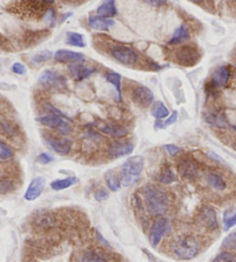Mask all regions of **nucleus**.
<instances>
[{
	"mask_svg": "<svg viewBox=\"0 0 236 262\" xmlns=\"http://www.w3.org/2000/svg\"><path fill=\"white\" fill-rule=\"evenodd\" d=\"M144 206L151 216H163L170 207L168 194L160 187L147 185L142 190Z\"/></svg>",
	"mask_w": 236,
	"mask_h": 262,
	"instance_id": "nucleus-1",
	"label": "nucleus"
},
{
	"mask_svg": "<svg viewBox=\"0 0 236 262\" xmlns=\"http://www.w3.org/2000/svg\"><path fill=\"white\" fill-rule=\"evenodd\" d=\"M171 251L174 257L180 260H190L199 253L200 244L195 236H180L171 244Z\"/></svg>",
	"mask_w": 236,
	"mask_h": 262,
	"instance_id": "nucleus-2",
	"label": "nucleus"
},
{
	"mask_svg": "<svg viewBox=\"0 0 236 262\" xmlns=\"http://www.w3.org/2000/svg\"><path fill=\"white\" fill-rule=\"evenodd\" d=\"M144 167V160L142 156H132L125 162L121 169V182L124 186L129 187L136 184L140 179Z\"/></svg>",
	"mask_w": 236,
	"mask_h": 262,
	"instance_id": "nucleus-3",
	"label": "nucleus"
},
{
	"mask_svg": "<svg viewBox=\"0 0 236 262\" xmlns=\"http://www.w3.org/2000/svg\"><path fill=\"white\" fill-rule=\"evenodd\" d=\"M40 85L47 90H54V92H64L67 89V81L63 74L54 72V71L46 70L40 75L38 79Z\"/></svg>",
	"mask_w": 236,
	"mask_h": 262,
	"instance_id": "nucleus-4",
	"label": "nucleus"
},
{
	"mask_svg": "<svg viewBox=\"0 0 236 262\" xmlns=\"http://www.w3.org/2000/svg\"><path fill=\"white\" fill-rule=\"evenodd\" d=\"M202 58L199 50L193 45H183L175 51V60L181 66L192 67L198 63Z\"/></svg>",
	"mask_w": 236,
	"mask_h": 262,
	"instance_id": "nucleus-5",
	"label": "nucleus"
},
{
	"mask_svg": "<svg viewBox=\"0 0 236 262\" xmlns=\"http://www.w3.org/2000/svg\"><path fill=\"white\" fill-rule=\"evenodd\" d=\"M111 54L115 60L119 63L126 65V66H132L137 63L138 56L137 52L134 48L126 47V45H112L111 47Z\"/></svg>",
	"mask_w": 236,
	"mask_h": 262,
	"instance_id": "nucleus-6",
	"label": "nucleus"
},
{
	"mask_svg": "<svg viewBox=\"0 0 236 262\" xmlns=\"http://www.w3.org/2000/svg\"><path fill=\"white\" fill-rule=\"evenodd\" d=\"M36 120L38 122H41L42 125L46 126V127L48 128L57 129L58 132H60V133L64 135L69 134L70 131H72V126H70L68 120H66V119L61 118L57 115H51V113H47V115L38 117Z\"/></svg>",
	"mask_w": 236,
	"mask_h": 262,
	"instance_id": "nucleus-7",
	"label": "nucleus"
},
{
	"mask_svg": "<svg viewBox=\"0 0 236 262\" xmlns=\"http://www.w3.org/2000/svg\"><path fill=\"white\" fill-rule=\"evenodd\" d=\"M197 219H198L199 224L204 226L208 230L215 231L219 228L218 217H216V213L215 208L210 206H203L199 209L198 215H197Z\"/></svg>",
	"mask_w": 236,
	"mask_h": 262,
	"instance_id": "nucleus-8",
	"label": "nucleus"
},
{
	"mask_svg": "<svg viewBox=\"0 0 236 262\" xmlns=\"http://www.w3.org/2000/svg\"><path fill=\"white\" fill-rule=\"evenodd\" d=\"M153 93L147 87L138 86L136 88L132 89L131 92V99L135 104L141 106V108H149L153 103Z\"/></svg>",
	"mask_w": 236,
	"mask_h": 262,
	"instance_id": "nucleus-9",
	"label": "nucleus"
},
{
	"mask_svg": "<svg viewBox=\"0 0 236 262\" xmlns=\"http://www.w3.org/2000/svg\"><path fill=\"white\" fill-rule=\"evenodd\" d=\"M168 228V221L165 217H159L156 222L153 223L152 226L150 229V234H149V240L150 244L153 247H156L159 244L161 238L164 237L165 232H166Z\"/></svg>",
	"mask_w": 236,
	"mask_h": 262,
	"instance_id": "nucleus-10",
	"label": "nucleus"
},
{
	"mask_svg": "<svg viewBox=\"0 0 236 262\" xmlns=\"http://www.w3.org/2000/svg\"><path fill=\"white\" fill-rule=\"evenodd\" d=\"M179 172L183 179L195 180L199 174V167L192 158H183L179 163Z\"/></svg>",
	"mask_w": 236,
	"mask_h": 262,
	"instance_id": "nucleus-11",
	"label": "nucleus"
},
{
	"mask_svg": "<svg viewBox=\"0 0 236 262\" xmlns=\"http://www.w3.org/2000/svg\"><path fill=\"white\" fill-rule=\"evenodd\" d=\"M46 143L51 149L54 150L59 155H68L73 147V142L67 138L47 137Z\"/></svg>",
	"mask_w": 236,
	"mask_h": 262,
	"instance_id": "nucleus-12",
	"label": "nucleus"
},
{
	"mask_svg": "<svg viewBox=\"0 0 236 262\" xmlns=\"http://www.w3.org/2000/svg\"><path fill=\"white\" fill-rule=\"evenodd\" d=\"M132 151H134V144L130 141H114L108 147V155L111 158L127 156Z\"/></svg>",
	"mask_w": 236,
	"mask_h": 262,
	"instance_id": "nucleus-13",
	"label": "nucleus"
},
{
	"mask_svg": "<svg viewBox=\"0 0 236 262\" xmlns=\"http://www.w3.org/2000/svg\"><path fill=\"white\" fill-rule=\"evenodd\" d=\"M45 186V179L43 177H37L34 178L31 180V183L29 184L28 190L24 193V199L27 201H34L37 198H40L41 194L43 193Z\"/></svg>",
	"mask_w": 236,
	"mask_h": 262,
	"instance_id": "nucleus-14",
	"label": "nucleus"
},
{
	"mask_svg": "<svg viewBox=\"0 0 236 262\" xmlns=\"http://www.w3.org/2000/svg\"><path fill=\"white\" fill-rule=\"evenodd\" d=\"M68 72L74 80L82 81L91 76L96 72V69L95 67L86 66L83 64H73L68 66Z\"/></svg>",
	"mask_w": 236,
	"mask_h": 262,
	"instance_id": "nucleus-15",
	"label": "nucleus"
},
{
	"mask_svg": "<svg viewBox=\"0 0 236 262\" xmlns=\"http://www.w3.org/2000/svg\"><path fill=\"white\" fill-rule=\"evenodd\" d=\"M98 128L102 133L111 135L113 138H124L128 134V131L124 126L114 124V122H100Z\"/></svg>",
	"mask_w": 236,
	"mask_h": 262,
	"instance_id": "nucleus-16",
	"label": "nucleus"
},
{
	"mask_svg": "<svg viewBox=\"0 0 236 262\" xmlns=\"http://www.w3.org/2000/svg\"><path fill=\"white\" fill-rule=\"evenodd\" d=\"M88 24L90 28L93 29V30L107 31L112 27H114L115 22L114 20H112V19H106V18H102V16L90 15L88 19Z\"/></svg>",
	"mask_w": 236,
	"mask_h": 262,
	"instance_id": "nucleus-17",
	"label": "nucleus"
},
{
	"mask_svg": "<svg viewBox=\"0 0 236 262\" xmlns=\"http://www.w3.org/2000/svg\"><path fill=\"white\" fill-rule=\"evenodd\" d=\"M229 76H231V71L227 66H219L216 67L213 72L212 79H211V85L215 88H220V87H226L227 85Z\"/></svg>",
	"mask_w": 236,
	"mask_h": 262,
	"instance_id": "nucleus-18",
	"label": "nucleus"
},
{
	"mask_svg": "<svg viewBox=\"0 0 236 262\" xmlns=\"http://www.w3.org/2000/svg\"><path fill=\"white\" fill-rule=\"evenodd\" d=\"M54 60L58 63H79V61L84 60V56L80 52H75V51L64 50V48H60V50L56 51L54 53Z\"/></svg>",
	"mask_w": 236,
	"mask_h": 262,
	"instance_id": "nucleus-19",
	"label": "nucleus"
},
{
	"mask_svg": "<svg viewBox=\"0 0 236 262\" xmlns=\"http://www.w3.org/2000/svg\"><path fill=\"white\" fill-rule=\"evenodd\" d=\"M204 119L209 125L213 126V127L226 128L229 125L227 118H226V116H225V113H222L220 111L205 112Z\"/></svg>",
	"mask_w": 236,
	"mask_h": 262,
	"instance_id": "nucleus-20",
	"label": "nucleus"
},
{
	"mask_svg": "<svg viewBox=\"0 0 236 262\" xmlns=\"http://www.w3.org/2000/svg\"><path fill=\"white\" fill-rule=\"evenodd\" d=\"M97 14L102 18L111 19L113 16L118 15V9H116L114 0H107V1H103L97 8Z\"/></svg>",
	"mask_w": 236,
	"mask_h": 262,
	"instance_id": "nucleus-21",
	"label": "nucleus"
},
{
	"mask_svg": "<svg viewBox=\"0 0 236 262\" xmlns=\"http://www.w3.org/2000/svg\"><path fill=\"white\" fill-rule=\"evenodd\" d=\"M206 180H208L209 185L212 187L213 190L218 191V192H222L227 189V182L221 174L216 172H209L206 174Z\"/></svg>",
	"mask_w": 236,
	"mask_h": 262,
	"instance_id": "nucleus-22",
	"label": "nucleus"
},
{
	"mask_svg": "<svg viewBox=\"0 0 236 262\" xmlns=\"http://www.w3.org/2000/svg\"><path fill=\"white\" fill-rule=\"evenodd\" d=\"M81 262H109L108 258L98 250H90L81 258Z\"/></svg>",
	"mask_w": 236,
	"mask_h": 262,
	"instance_id": "nucleus-23",
	"label": "nucleus"
},
{
	"mask_svg": "<svg viewBox=\"0 0 236 262\" xmlns=\"http://www.w3.org/2000/svg\"><path fill=\"white\" fill-rule=\"evenodd\" d=\"M188 38H189L188 28H187L186 24H181L180 27L177 28L175 31H174L173 36L170 40V42H168V44H171V45L179 44V43H181V42L187 41Z\"/></svg>",
	"mask_w": 236,
	"mask_h": 262,
	"instance_id": "nucleus-24",
	"label": "nucleus"
},
{
	"mask_svg": "<svg viewBox=\"0 0 236 262\" xmlns=\"http://www.w3.org/2000/svg\"><path fill=\"white\" fill-rule=\"evenodd\" d=\"M105 79L108 83H111V85L114 86L116 95H118V101H121L122 94H121V75L120 74L115 73V72H108V73H106Z\"/></svg>",
	"mask_w": 236,
	"mask_h": 262,
	"instance_id": "nucleus-25",
	"label": "nucleus"
},
{
	"mask_svg": "<svg viewBox=\"0 0 236 262\" xmlns=\"http://www.w3.org/2000/svg\"><path fill=\"white\" fill-rule=\"evenodd\" d=\"M77 182H79V179H77L76 177H67L64 178V179L53 180V182L51 183V187H52V190L54 191H63L73 186L74 184H76Z\"/></svg>",
	"mask_w": 236,
	"mask_h": 262,
	"instance_id": "nucleus-26",
	"label": "nucleus"
},
{
	"mask_svg": "<svg viewBox=\"0 0 236 262\" xmlns=\"http://www.w3.org/2000/svg\"><path fill=\"white\" fill-rule=\"evenodd\" d=\"M66 43L68 45H72V47H76V48H86V41H84V37L81 34H79V32H72V31L67 32Z\"/></svg>",
	"mask_w": 236,
	"mask_h": 262,
	"instance_id": "nucleus-27",
	"label": "nucleus"
},
{
	"mask_svg": "<svg viewBox=\"0 0 236 262\" xmlns=\"http://www.w3.org/2000/svg\"><path fill=\"white\" fill-rule=\"evenodd\" d=\"M151 115L158 120H160V119L167 118L170 116V111H168V108L163 102H157L154 103L153 109L151 110Z\"/></svg>",
	"mask_w": 236,
	"mask_h": 262,
	"instance_id": "nucleus-28",
	"label": "nucleus"
},
{
	"mask_svg": "<svg viewBox=\"0 0 236 262\" xmlns=\"http://www.w3.org/2000/svg\"><path fill=\"white\" fill-rule=\"evenodd\" d=\"M105 180H106V185L113 192H116L121 186L120 182V177L116 176V174L113 172V171H108L107 173L105 174Z\"/></svg>",
	"mask_w": 236,
	"mask_h": 262,
	"instance_id": "nucleus-29",
	"label": "nucleus"
},
{
	"mask_svg": "<svg viewBox=\"0 0 236 262\" xmlns=\"http://www.w3.org/2000/svg\"><path fill=\"white\" fill-rule=\"evenodd\" d=\"M1 134L6 138H18L19 137V131L16 128L15 125L11 124L9 121H6L4 119H1Z\"/></svg>",
	"mask_w": 236,
	"mask_h": 262,
	"instance_id": "nucleus-30",
	"label": "nucleus"
},
{
	"mask_svg": "<svg viewBox=\"0 0 236 262\" xmlns=\"http://www.w3.org/2000/svg\"><path fill=\"white\" fill-rule=\"evenodd\" d=\"M236 225V208L226 210L224 214V230H231L233 226Z\"/></svg>",
	"mask_w": 236,
	"mask_h": 262,
	"instance_id": "nucleus-31",
	"label": "nucleus"
},
{
	"mask_svg": "<svg viewBox=\"0 0 236 262\" xmlns=\"http://www.w3.org/2000/svg\"><path fill=\"white\" fill-rule=\"evenodd\" d=\"M158 179H159L160 183L166 184V185H170V184L175 182L176 176H175V173L173 172V170L167 166V167H164L163 171H161L160 176H159V178H158Z\"/></svg>",
	"mask_w": 236,
	"mask_h": 262,
	"instance_id": "nucleus-32",
	"label": "nucleus"
},
{
	"mask_svg": "<svg viewBox=\"0 0 236 262\" xmlns=\"http://www.w3.org/2000/svg\"><path fill=\"white\" fill-rule=\"evenodd\" d=\"M15 190V182L9 177H2L1 182H0V192L2 195L11 193L12 191Z\"/></svg>",
	"mask_w": 236,
	"mask_h": 262,
	"instance_id": "nucleus-33",
	"label": "nucleus"
},
{
	"mask_svg": "<svg viewBox=\"0 0 236 262\" xmlns=\"http://www.w3.org/2000/svg\"><path fill=\"white\" fill-rule=\"evenodd\" d=\"M54 219L51 214L48 213H44V214H40L36 217V224L41 228H48L53 224Z\"/></svg>",
	"mask_w": 236,
	"mask_h": 262,
	"instance_id": "nucleus-34",
	"label": "nucleus"
},
{
	"mask_svg": "<svg viewBox=\"0 0 236 262\" xmlns=\"http://www.w3.org/2000/svg\"><path fill=\"white\" fill-rule=\"evenodd\" d=\"M52 57V53L50 52V51H43V52H38L36 54H34V56L31 57V61L34 64H43L44 61H46L50 59V58Z\"/></svg>",
	"mask_w": 236,
	"mask_h": 262,
	"instance_id": "nucleus-35",
	"label": "nucleus"
},
{
	"mask_svg": "<svg viewBox=\"0 0 236 262\" xmlns=\"http://www.w3.org/2000/svg\"><path fill=\"white\" fill-rule=\"evenodd\" d=\"M56 19H57L56 11H54L52 7L47 8L43 16L44 22H46L47 24H50V27H54V25H56Z\"/></svg>",
	"mask_w": 236,
	"mask_h": 262,
	"instance_id": "nucleus-36",
	"label": "nucleus"
},
{
	"mask_svg": "<svg viewBox=\"0 0 236 262\" xmlns=\"http://www.w3.org/2000/svg\"><path fill=\"white\" fill-rule=\"evenodd\" d=\"M222 246L225 248H228V250L236 251V231L225 238L224 242H222Z\"/></svg>",
	"mask_w": 236,
	"mask_h": 262,
	"instance_id": "nucleus-37",
	"label": "nucleus"
},
{
	"mask_svg": "<svg viewBox=\"0 0 236 262\" xmlns=\"http://www.w3.org/2000/svg\"><path fill=\"white\" fill-rule=\"evenodd\" d=\"M12 157H13V151L11 148H9L5 142H1V143H0V158H1V161L9 160V158Z\"/></svg>",
	"mask_w": 236,
	"mask_h": 262,
	"instance_id": "nucleus-38",
	"label": "nucleus"
},
{
	"mask_svg": "<svg viewBox=\"0 0 236 262\" xmlns=\"http://www.w3.org/2000/svg\"><path fill=\"white\" fill-rule=\"evenodd\" d=\"M218 259L221 262H236V254L231 253V252H221L218 255Z\"/></svg>",
	"mask_w": 236,
	"mask_h": 262,
	"instance_id": "nucleus-39",
	"label": "nucleus"
},
{
	"mask_svg": "<svg viewBox=\"0 0 236 262\" xmlns=\"http://www.w3.org/2000/svg\"><path fill=\"white\" fill-rule=\"evenodd\" d=\"M37 161L42 164H47V163H51V162H53L54 157L51 156V155L47 153H42L40 156L37 157Z\"/></svg>",
	"mask_w": 236,
	"mask_h": 262,
	"instance_id": "nucleus-40",
	"label": "nucleus"
},
{
	"mask_svg": "<svg viewBox=\"0 0 236 262\" xmlns=\"http://www.w3.org/2000/svg\"><path fill=\"white\" fill-rule=\"evenodd\" d=\"M95 199L97 200V201H105V200H107L108 199L107 191H105V190H103V189L96 191Z\"/></svg>",
	"mask_w": 236,
	"mask_h": 262,
	"instance_id": "nucleus-41",
	"label": "nucleus"
},
{
	"mask_svg": "<svg viewBox=\"0 0 236 262\" xmlns=\"http://www.w3.org/2000/svg\"><path fill=\"white\" fill-rule=\"evenodd\" d=\"M12 71L14 72L15 74H19V75H22V74L25 73V67L23 64L21 63H15L14 65L12 66Z\"/></svg>",
	"mask_w": 236,
	"mask_h": 262,
	"instance_id": "nucleus-42",
	"label": "nucleus"
},
{
	"mask_svg": "<svg viewBox=\"0 0 236 262\" xmlns=\"http://www.w3.org/2000/svg\"><path fill=\"white\" fill-rule=\"evenodd\" d=\"M165 149L168 151V154L170 155H175L182 150L180 147H177L175 144H165Z\"/></svg>",
	"mask_w": 236,
	"mask_h": 262,
	"instance_id": "nucleus-43",
	"label": "nucleus"
},
{
	"mask_svg": "<svg viewBox=\"0 0 236 262\" xmlns=\"http://www.w3.org/2000/svg\"><path fill=\"white\" fill-rule=\"evenodd\" d=\"M177 116H179V113H177V111H174L172 113V116H170V117L167 118V120H166V122H165V125L168 126V125L175 124L176 120H177Z\"/></svg>",
	"mask_w": 236,
	"mask_h": 262,
	"instance_id": "nucleus-44",
	"label": "nucleus"
},
{
	"mask_svg": "<svg viewBox=\"0 0 236 262\" xmlns=\"http://www.w3.org/2000/svg\"><path fill=\"white\" fill-rule=\"evenodd\" d=\"M145 4H149V5H157V6H161V5H166V1H145Z\"/></svg>",
	"mask_w": 236,
	"mask_h": 262,
	"instance_id": "nucleus-45",
	"label": "nucleus"
},
{
	"mask_svg": "<svg viewBox=\"0 0 236 262\" xmlns=\"http://www.w3.org/2000/svg\"><path fill=\"white\" fill-rule=\"evenodd\" d=\"M154 126H156V129H159V128H165V122H161L159 120H156V122H154Z\"/></svg>",
	"mask_w": 236,
	"mask_h": 262,
	"instance_id": "nucleus-46",
	"label": "nucleus"
},
{
	"mask_svg": "<svg viewBox=\"0 0 236 262\" xmlns=\"http://www.w3.org/2000/svg\"><path fill=\"white\" fill-rule=\"evenodd\" d=\"M150 258H151V261L150 262H164V261H160V260H154V259L152 257H151V255H150Z\"/></svg>",
	"mask_w": 236,
	"mask_h": 262,
	"instance_id": "nucleus-47",
	"label": "nucleus"
},
{
	"mask_svg": "<svg viewBox=\"0 0 236 262\" xmlns=\"http://www.w3.org/2000/svg\"><path fill=\"white\" fill-rule=\"evenodd\" d=\"M213 262H221V261H220V260H219V259H218V258H216V259H215V261H213Z\"/></svg>",
	"mask_w": 236,
	"mask_h": 262,
	"instance_id": "nucleus-48",
	"label": "nucleus"
},
{
	"mask_svg": "<svg viewBox=\"0 0 236 262\" xmlns=\"http://www.w3.org/2000/svg\"><path fill=\"white\" fill-rule=\"evenodd\" d=\"M233 4H234V5H236V1H235V2H233Z\"/></svg>",
	"mask_w": 236,
	"mask_h": 262,
	"instance_id": "nucleus-49",
	"label": "nucleus"
},
{
	"mask_svg": "<svg viewBox=\"0 0 236 262\" xmlns=\"http://www.w3.org/2000/svg\"><path fill=\"white\" fill-rule=\"evenodd\" d=\"M235 66H236V63H235Z\"/></svg>",
	"mask_w": 236,
	"mask_h": 262,
	"instance_id": "nucleus-50",
	"label": "nucleus"
}]
</instances>
